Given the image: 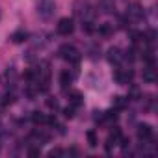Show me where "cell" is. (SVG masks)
Here are the masks:
<instances>
[{
  "mask_svg": "<svg viewBox=\"0 0 158 158\" xmlns=\"http://www.w3.org/2000/svg\"><path fill=\"white\" fill-rule=\"evenodd\" d=\"M73 10H74V15H78L82 21H93L95 15H97L93 4L88 2V0H76L74 6H73Z\"/></svg>",
  "mask_w": 158,
  "mask_h": 158,
  "instance_id": "obj_1",
  "label": "cell"
},
{
  "mask_svg": "<svg viewBox=\"0 0 158 158\" xmlns=\"http://www.w3.org/2000/svg\"><path fill=\"white\" fill-rule=\"evenodd\" d=\"M35 8H37V15L41 19H45V21L52 19L54 13H56V2L54 0H37Z\"/></svg>",
  "mask_w": 158,
  "mask_h": 158,
  "instance_id": "obj_2",
  "label": "cell"
},
{
  "mask_svg": "<svg viewBox=\"0 0 158 158\" xmlns=\"http://www.w3.org/2000/svg\"><path fill=\"white\" fill-rule=\"evenodd\" d=\"M58 54H60L61 60H65L69 63H74V65H78V61H80V58H82L80 52L76 50V47H73V45H61L58 48Z\"/></svg>",
  "mask_w": 158,
  "mask_h": 158,
  "instance_id": "obj_3",
  "label": "cell"
},
{
  "mask_svg": "<svg viewBox=\"0 0 158 158\" xmlns=\"http://www.w3.org/2000/svg\"><path fill=\"white\" fill-rule=\"evenodd\" d=\"M125 17H127L128 23H139V21L145 17V11H143V8H141L138 2H132V4H128Z\"/></svg>",
  "mask_w": 158,
  "mask_h": 158,
  "instance_id": "obj_4",
  "label": "cell"
},
{
  "mask_svg": "<svg viewBox=\"0 0 158 158\" xmlns=\"http://www.w3.org/2000/svg\"><path fill=\"white\" fill-rule=\"evenodd\" d=\"M132 78H134V71L132 69H115L114 73V80L121 86H127L132 82Z\"/></svg>",
  "mask_w": 158,
  "mask_h": 158,
  "instance_id": "obj_5",
  "label": "cell"
},
{
  "mask_svg": "<svg viewBox=\"0 0 158 158\" xmlns=\"http://www.w3.org/2000/svg\"><path fill=\"white\" fill-rule=\"evenodd\" d=\"M121 136H123V132H121V128H117V127H114L112 130H110V134H108V138H106V151L110 152L117 143H119V139H121Z\"/></svg>",
  "mask_w": 158,
  "mask_h": 158,
  "instance_id": "obj_6",
  "label": "cell"
},
{
  "mask_svg": "<svg viewBox=\"0 0 158 158\" xmlns=\"http://www.w3.org/2000/svg\"><path fill=\"white\" fill-rule=\"evenodd\" d=\"M56 30H58V34L60 35H71L73 34V30H74V23L71 21V19H60V23H58V26H56Z\"/></svg>",
  "mask_w": 158,
  "mask_h": 158,
  "instance_id": "obj_7",
  "label": "cell"
},
{
  "mask_svg": "<svg viewBox=\"0 0 158 158\" xmlns=\"http://www.w3.org/2000/svg\"><path fill=\"white\" fill-rule=\"evenodd\" d=\"M136 134H138V139L139 141H151L152 139V127L147 125V123H141V125H138Z\"/></svg>",
  "mask_w": 158,
  "mask_h": 158,
  "instance_id": "obj_8",
  "label": "cell"
},
{
  "mask_svg": "<svg viewBox=\"0 0 158 158\" xmlns=\"http://www.w3.org/2000/svg\"><path fill=\"white\" fill-rule=\"evenodd\" d=\"M106 58H108V61L112 65H119L123 61V50L119 47H110L108 52H106Z\"/></svg>",
  "mask_w": 158,
  "mask_h": 158,
  "instance_id": "obj_9",
  "label": "cell"
},
{
  "mask_svg": "<svg viewBox=\"0 0 158 158\" xmlns=\"http://www.w3.org/2000/svg\"><path fill=\"white\" fill-rule=\"evenodd\" d=\"M15 80H17V71H15V67H8V69L4 71V74L0 76V82H2L6 88H8V86H13Z\"/></svg>",
  "mask_w": 158,
  "mask_h": 158,
  "instance_id": "obj_10",
  "label": "cell"
},
{
  "mask_svg": "<svg viewBox=\"0 0 158 158\" xmlns=\"http://www.w3.org/2000/svg\"><path fill=\"white\" fill-rule=\"evenodd\" d=\"M143 82H147V84H154V80H156V69H154V65H147L145 69H143Z\"/></svg>",
  "mask_w": 158,
  "mask_h": 158,
  "instance_id": "obj_11",
  "label": "cell"
},
{
  "mask_svg": "<svg viewBox=\"0 0 158 158\" xmlns=\"http://www.w3.org/2000/svg\"><path fill=\"white\" fill-rule=\"evenodd\" d=\"M73 78H74L73 73H69L67 69L61 71V73H60V88H61V89H67V88L71 86V82H73Z\"/></svg>",
  "mask_w": 158,
  "mask_h": 158,
  "instance_id": "obj_12",
  "label": "cell"
},
{
  "mask_svg": "<svg viewBox=\"0 0 158 158\" xmlns=\"http://www.w3.org/2000/svg\"><path fill=\"white\" fill-rule=\"evenodd\" d=\"M69 104L78 108V106H82L84 104V97L80 91H69Z\"/></svg>",
  "mask_w": 158,
  "mask_h": 158,
  "instance_id": "obj_13",
  "label": "cell"
},
{
  "mask_svg": "<svg viewBox=\"0 0 158 158\" xmlns=\"http://www.w3.org/2000/svg\"><path fill=\"white\" fill-rule=\"evenodd\" d=\"M128 106V99H125V97H121V95H115L114 99H112V108L117 112V110H125Z\"/></svg>",
  "mask_w": 158,
  "mask_h": 158,
  "instance_id": "obj_14",
  "label": "cell"
},
{
  "mask_svg": "<svg viewBox=\"0 0 158 158\" xmlns=\"http://www.w3.org/2000/svg\"><path fill=\"white\" fill-rule=\"evenodd\" d=\"M30 138L34 139V143H35V145H43V143H47V141H48V134H47V132H43V130H34Z\"/></svg>",
  "mask_w": 158,
  "mask_h": 158,
  "instance_id": "obj_15",
  "label": "cell"
},
{
  "mask_svg": "<svg viewBox=\"0 0 158 158\" xmlns=\"http://www.w3.org/2000/svg\"><path fill=\"white\" fill-rule=\"evenodd\" d=\"M114 24H110V23H104V24H101L99 26V35L101 37H104V39H108V37H112L114 35Z\"/></svg>",
  "mask_w": 158,
  "mask_h": 158,
  "instance_id": "obj_16",
  "label": "cell"
},
{
  "mask_svg": "<svg viewBox=\"0 0 158 158\" xmlns=\"http://www.w3.org/2000/svg\"><path fill=\"white\" fill-rule=\"evenodd\" d=\"M99 10L102 13H112L115 10V0H99Z\"/></svg>",
  "mask_w": 158,
  "mask_h": 158,
  "instance_id": "obj_17",
  "label": "cell"
},
{
  "mask_svg": "<svg viewBox=\"0 0 158 158\" xmlns=\"http://www.w3.org/2000/svg\"><path fill=\"white\" fill-rule=\"evenodd\" d=\"M10 39H11L13 43H17V45H19V43H24V41L28 39V34H26L24 30H17V32H13V34H11V37H10Z\"/></svg>",
  "mask_w": 158,
  "mask_h": 158,
  "instance_id": "obj_18",
  "label": "cell"
},
{
  "mask_svg": "<svg viewBox=\"0 0 158 158\" xmlns=\"http://www.w3.org/2000/svg\"><path fill=\"white\" fill-rule=\"evenodd\" d=\"M117 117H119V115L115 114V110H112V112H104L101 123H104V125H114V123L117 121Z\"/></svg>",
  "mask_w": 158,
  "mask_h": 158,
  "instance_id": "obj_19",
  "label": "cell"
},
{
  "mask_svg": "<svg viewBox=\"0 0 158 158\" xmlns=\"http://www.w3.org/2000/svg\"><path fill=\"white\" fill-rule=\"evenodd\" d=\"M88 58H89L91 61H97V60L101 58V47H99V45H91V47L88 48Z\"/></svg>",
  "mask_w": 158,
  "mask_h": 158,
  "instance_id": "obj_20",
  "label": "cell"
},
{
  "mask_svg": "<svg viewBox=\"0 0 158 158\" xmlns=\"http://www.w3.org/2000/svg\"><path fill=\"white\" fill-rule=\"evenodd\" d=\"M32 121L35 125H47L48 123V115H45L43 112H34L32 114Z\"/></svg>",
  "mask_w": 158,
  "mask_h": 158,
  "instance_id": "obj_21",
  "label": "cell"
},
{
  "mask_svg": "<svg viewBox=\"0 0 158 158\" xmlns=\"http://www.w3.org/2000/svg\"><path fill=\"white\" fill-rule=\"evenodd\" d=\"M136 58H138V50H136V47H132V48H128L127 52H123V60H127L128 63H132Z\"/></svg>",
  "mask_w": 158,
  "mask_h": 158,
  "instance_id": "obj_22",
  "label": "cell"
},
{
  "mask_svg": "<svg viewBox=\"0 0 158 158\" xmlns=\"http://www.w3.org/2000/svg\"><path fill=\"white\" fill-rule=\"evenodd\" d=\"M128 99H130V101L143 99V97H141V91H139V88H138V86H130V89H128Z\"/></svg>",
  "mask_w": 158,
  "mask_h": 158,
  "instance_id": "obj_23",
  "label": "cell"
},
{
  "mask_svg": "<svg viewBox=\"0 0 158 158\" xmlns=\"http://www.w3.org/2000/svg\"><path fill=\"white\" fill-rule=\"evenodd\" d=\"M141 58H143V61H145L147 65H154V52H152V48H147Z\"/></svg>",
  "mask_w": 158,
  "mask_h": 158,
  "instance_id": "obj_24",
  "label": "cell"
},
{
  "mask_svg": "<svg viewBox=\"0 0 158 158\" xmlns=\"http://www.w3.org/2000/svg\"><path fill=\"white\" fill-rule=\"evenodd\" d=\"M130 41H132L134 45L143 43V34H141V32H136V30H130Z\"/></svg>",
  "mask_w": 158,
  "mask_h": 158,
  "instance_id": "obj_25",
  "label": "cell"
},
{
  "mask_svg": "<svg viewBox=\"0 0 158 158\" xmlns=\"http://www.w3.org/2000/svg\"><path fill=\"white\" fill-rule=\"evenodd\" d=\"M15 102V95L11 93V91H8L4 97H2V101H0V104H2V106H8V104H13Z\"/></svg>",
  "mask_w": 158,
  "mask_h": 158,
  "instance_id": "obj_26",
  "label": "cell"
},
{
  "mask_svg": "<svg viewBox=\"0 0 158 158\" xmlns=\"http://www.w3.org/2000/svg\"><path fill=\"white\" fill-rule=\"evenodd\" d=\"M88 143H89V147H97V145H99V139H97L95 130H89V132H88Z\"/></svg>",
  "mask_w": 158,
  "mask_h": 158,
  "instance_id": "obj_27",
  "label": "cell"
},
{
  "mask_svg": "<svg viewBox=\"0 0 158 158\" xmlns=\"http://www.w3.org/2000/svg\"><path fill=\"white\" fill-rule=\"evenodd\" d=\"M47 106H48L50 110H58V108H60V106H58V101H56L54 97H48V99H47Z\"/></svg>",
  "mask_w": 158,
  "mask_h": 158,
  "instance_id": "obj_28",
  "label": "cell"
},
{
  "mask_svg": "<svg viewBox=\"0 0 158 158\" xmlns=\"http://www.w3.org/2000/svg\"><path fill=\"white\" fill-rule=\"evenodd\" d=\"M63 115H65L67 119H73V117H74V106H67V108H63Z\"/></svg>",
  "mask_w": 158,
  "mask_h": 158,
  "instance_id": "obj_29",
  "label": "cell"
},
{
  "mask_svg": "<svg viewBox=\"0 0 158 158\" xmlns=\"http://www.w3.org/2000/svg\"><path fill=\"white\" fill-rule=\"evenodd\" d=\"M93 114H95V115H93V119H95L97 123H101V121H102V114H104V112H99V110H95Z\"/></svg>",
  "mask_w": 158,
  "mask_h": 158,
  "instance_id": "obj_30",
  "label": "cell"
},
{
  "mask_svg": "<svg viewBox=\"0 0 158 158\" xmlns=\"http://www.w3.org/2000/svg\"><path fill=\"white\" fill-rule=\"evenodd\" d=\"M61 154H63L61 149H52V151L48 152V156H61Z\"/></svg>",
  "mask_w": 158,
  "mask_h": 158,
  "instance_id": "obj_31",
  "label": "cell"
},
{
  "mask_svg": "<svg viewBox=\"0 0 158 158\" xmlns=\"http://www.w3.org/2000/svg\"><path fill=\"white\" fill-rule=\"evenodd\" d=\"M78 152H80V151H78V149H76V147H71V149H69V151H67V154H73V156H76V154H78Z\"/></svg>",
  "mask_w": 158,
  "mask_h": 158,
  "instance_id": "obj_32",
  "label": "cell"
},
{
  "mask_svg": "<svg viewBox=\"0 0 158 158\" xmlns=\"http://www.w3.org/2000/svg\"><path fill=\"white\" fill-rule=\"evenodd\" d=\"M28 154H30V156H37V154H39V149H30Z\"/></svg>",
  "mask_w": 158,
  "mask_h": 158,
  "instance_id": "obj_33",
  "label": "cell"
},
{
  "mask_svg": "<svg viewBox=\"0 0 158 158\" xmlns=\"http://www.w3.org/2000/svg\"><path fill=\"white\" fill-rule=\"evenodd\" d=\"M0 19H2V10H0Z\"/></svg>",
  "mask_w": 158,
  "mask_h": 158,
  "instance_id": "obj_34",
  "label": "cell"
}]
</instances>
